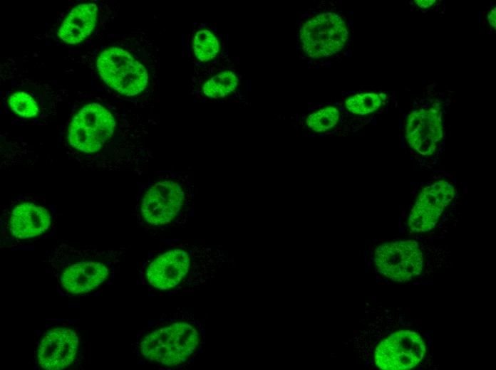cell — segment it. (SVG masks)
I'll return each mask as SVG.
<instances>
[{
  "label": "cell",
  "instance_id": "16",
  "mask_svg": "<svg viewBox=\"0 0 496 370\" xmlns=\"http://www.w3.org/2000/svg\"><path fill=\"white\" fill-rule=\"evenodd\" d=\"M386 100V95L384 93H358L347 98L345 106L352 114L365 116L377 111L384 105Z\"/></svg>",
  "mask_w": 496,
  "mask_h": 370
},
{
  "label": "cell",
  "instance_id": "17",
  "mask_svg": "<svg viewBox=\"0 0 496 370\" xmlns=\"http://www.w3.org/2000/svg\"><path fill=\"white\" fill-rule=\"evenodd\" d=\"M340 112L334 106L319 109L309 114L305 120L306 127L312 132L323 133L334 128L339 122Z\"/></svg>",
  "mask_w": 496,
  "mask_h": 370
},
{
  "label": "cell",
  "instance_id": "10",
  "mask_svg": "<svg viewBox=\"0 0 496 370\" xmlns=\"http://www.w3.org/2000/svg\"><path fill=\"white\" fill-rule=\"evenodd\" d=\"M376 270L386 278L398 282L419 276L423 270V256L415 240L386 243L375 251Z\"/></svg>",
  "mask_w": 496,
  "mask_h": 370
},
{
  "label": "cell",
  "instance_id": "5",
  "mask_svg": "<svg viewBox=\"0 0 496 370\" xmlns=\"http://www.w3.org/2000/svg\"><path fill=\"white\" fill-rule=\"evenodd\" d=\"M204 344L200 323L182 313L157 323L135 344L140 356L160 367H184L198 355Z\"/></svg>",
  "mask_w": 496,
  "mask_h": 370
},
{
  "label": "cell",
  "instance_id": "12",
  "mask_svg": "<svg viewBox=\"0 0 496 370\" xmlns=\"http://www.w3.org/2000/svg\"><path fill=\"white\" fill-rule=\"evenodd\" d=\"M455 195V185L446 180L437 181L423 189L408 217L410 229L415 233L432 230Z\"/></svg>",
  "mask_w": 496,
  "mask_h": 370
},
{
  "label": "cell",
  "instance_id": "8",
  "mask_svg": "<svg viewBox=\"0 0 496 370\" xmlns=\"http://www.w3.org/2000/svg\"><path fill=\"white\" fill-rule=\"evenodd\" d=\"M96 65L101 78L120 94L137 95L147 87V70L122 48L111 47L104 50L98 58Z\"/></svg>",
  "mask_w": 496,
  "mask_h": 370
},
{
  "label": "cell",
  "instance_id": "13",
  "mask_svg": "<svg viewBox=\"0 0 496 370\" xmlns=\"http://www.w3.org/2000/svg\"><path fill=\"white\" fill-rule=\"evenodd\" d=\"M443 137L440 111L437 108L413 111L405 124V139L409 146L421 155H432Z\"/></svg>",
  "mask_w": 496,
  "mask_h": 370
},
{
  "label": "cell",
  "instance_id": "3",
  "mask_svg": "<svg viewBox=\"0 0 496 370\" xmlns=\"http://www.w3.org/2000/svg\"><path fill=\"white\" fill-rule=\"evenodd\" d=\"M123 252L116 248L54 245L46 254L51 275L68 293L81 295L102 285L111 275Z\"/></svg>",
  "mask_w": 496,
  "mask_h": 370
},
{
  "label": "cell",
  "instance_id": "9",
  "mask_svg": "<svg viewBox=\"0 0 496 370\" xmlns=\"http://www.w3.org/2000/svg\"><path fill=\"white\" fill-rule=\"evenodd\" d=\"M81 340L77 328L61 324L46 329L36 350V361L46 370L68 369L77 361Z\"/></svg>",
  "mask_w": 496,
  "mask_h": 370
},
{
  "label": "cell",
  "instance_id": "15",
  "mask_svg": "<svg viewBox=\"0 0 496 370\" xmlns=\"http://www.w3.org/2000/svg\"><path fill=\"white\" fill-rule=\"evenodd\" d=\"M239 85V78L232 70H224L205 81L202 88L204 95L210 98H222L233 93Z\"/></svg>",
  "mask_w": 496,
  "mask_h": 370
},
{
  "label": "cell",
  "instance_id": "7",
  "mask_svg": "<svg viewBox=\"0 0 496 370\" xmlns=\"http://www.w3.org/2000/svg\"><path fill=\"white\" fill-rule=\"evenodd\" d=\"M349 38L344 18L336 12L319 13L304 21L299 27V45L312 59H323L341 52Z\"/></svg>",
  "mask_w": 496,
  "mask_h": 370
},
{
  "label": "cell",
  "instance_id": "18",
  "mask_svg": "<svg viewBox=\"0 0 496 370\" xmlns=\"http://www.w3.org/2000/svg\"><path fill=\"white\" fill-rule=\"evenodd\" d=\"M192 47L195 57L200 61L207 62L218 54L219 43L212 31L202 29L195 33Z\"/></svg>",
  "mask_w": 496,
  "mask_h": 370
},
{
  "label": "cell",
  "instance_id": "19",
  "mask_svg": "<svg viewBox=\"0 0 496 370\" xmlns=\"http://www.w3.org/2000/svg\"><path fill=\"white\" fill-rule=\"evenodd\" d=\"M9 105L15 114L24 118H32L39 113L38 106L33 98L23 92L11 95Z\"/></svg>",
  "mask_w": 496,
  "mask_h": 370
},
{
  "label": "cell",
  "instance_id": "11",
  "mask_svg": "<svg viewBox=\"0 0 496 370\" xmlns=\"http://www.w3.org/2000/svg\"><path fill=\"white\" fill-rule=\"evenodd\" d=\"M426 345L422 336L409 329L393 332L377 346L374 361L384 370H403L415 367L423 359Z\"/></svg>",
  "mask_w": 496,
  "mask_h": 370
},
{
  "label": "cell",
  "instance_id": "6",
  "mask_svg": "<svg viewBox=\"0 0 496 370\" xmlns=\"http://www.w3.org/2000/svg\"><path fill=\"white\" fill-rule=\"evenodd\" d=\"M1 243L11 248L43 236L53 223V213L45 204L31 197H18L0 216Z\"/></svg>",
  "mask_w": 496,
  "mask_h": 370
},
{
  "label": "cell",
  "instance_id": "14",
  "mask_svg": "<svg viewBox=\"0 0 496 370\" xmlns=\"http://www.w3.org/2000/svg\"><path fill=\"white\" fill-rule=\"evenodd\" d=\"M98 7L95 4H82L74 7L62 22L58 36L64 42L76 44L86 38L97 21Z\"/></svg>",
  "mask_w": 496,
  "mask_h": 370
},
{
  "label": "cell",
  "instance_id": "2",
  "mask_svg": "<svg viewBox=\"0 0 496 370\" xmlns=\"http://www.w3.org/2000/svg\"><path fill=\"white\" fill-rule=\"evenodd\" d=\"M119 123L109 110L98 103L87 104L71 117L66 143L84 168L115 170L128 156L114 142L120 136Z\"/></svg>",
  "mask_w": 496,
  "mask_h": 370
},
{
  "label": "cell",
  "instance_id": "21",
  "mask_svg": "<svg viewBox=\"0 0 496 370\" xmlns=\"http://www.w3.org/2000/svg\"><path fill=\"white\" fill-rule=\"evenodd\" d=\"M489 24L495 29L496 10L495 8L491 9L487 14Z\"/></svg>",
  "mask_w": 496,
  "mask_h": 370
},
{
  "label": "cell",
  "instance_id": "20",
  "mask_svg": "<svg viewBox=\"0 0 496 370\" xmlns=\"http://www.w3.org/2000/svg\"><path fill=\"white\" fill-rule=\"evenodd\" d=\"M415 4L423 9H427L430 7L435 2V0H415Z\"/></svg>",
  "mask_w": 496,
  "mask_h": 370
},
{
  "label": "cell",
  "instance_id": "1",
  "mask_svg": "<svg viewBox=\"0 0 496 370\" xmlns=\"http://www.w3.org/2000/svg\"><path fill=\"white\" fill-rule=\"evenodd\" d=\"M195 196L188 174L158 171L140 183L135 213L140 224L150 231L180 227L193 213Z\"/></svg>",
  "mask_w": 496,
  "mask_h": 370
},
{
  "label": "cell",
  "instance_id": "4",
  "mask_svg": "<svg viewBox=\"0 0 496 370\" xmlns=\"http://www.w3.org/2000/svg\"><path fill=\"white\" fill-rule=\"evenodd\" d=\"M221 260L220 250L211 245L172 243L148 256L143 273L150 287L172 291L194 282L192 277L211 275Z\"/></svg>",
  "mask_w": 496,
  "mask_h": 370
}]
</instances>
